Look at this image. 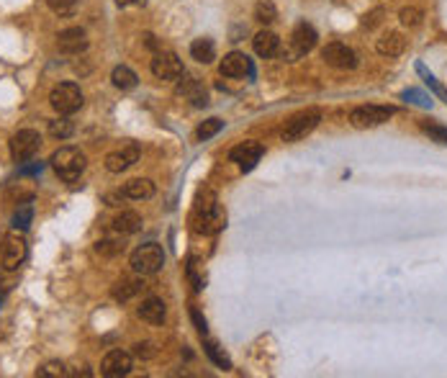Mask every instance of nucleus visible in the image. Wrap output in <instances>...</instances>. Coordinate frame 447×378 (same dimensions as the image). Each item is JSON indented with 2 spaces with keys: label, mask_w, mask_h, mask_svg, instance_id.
Wrapping results in <instances>:
<instances>
[{
  "label": "nucleus",
  "mask_w": 447,
  "mask_h": 378,
  "mask_svg": "<svg viewBox=\"0 0 447 378\" xmlns=\"http://www.w3.org/2000/svg\"><path fill=\"white\" fill-rule=\"evenodd\" d=\"M85 165H88V157H85V152L77 147H60L52 155L54 172H57L62 180H67V183L80 178L82 170H85Z\"/></svg>",
  "instance_id": "f257e3e1"
},
{
  "label": "nucleus",
  "mask_w": 447,
  "mask_h": 378,
  "mask_svg": "<svg viewBox=\"0 0 447 378\" xmlns=\"http://www.w3.org/2000/svg\"><path fill=\"white\" fill-rule=\"evenodd\" d=\"M316 29H313L311 23H306V21H301L293 29V34H291V42H288V46L285 49H280V57H283L285 62H296L298 57H304V54H309L316 46Z\"/></svg>",
  "instance_id": "f03ea898"
},
{
  "label": "nucleus",
  "mask_w": 447,
  "mask_h": 378,
  "mask_svg": "<svg viewBox=\"0 0 447 378\" xmlns=\"http://www.w3.org/2000/svg\"><path fill=\"white\" fill-rule=\"evenodd\" d=\"M49 103L60 116H72L82 108V90L74 82H60L49 93Z\"/></svg>",
  "instance_id": "7ed1b4c3"
},
{
  "label": "nucleus",
  "mask_w": 447,
  "mask_h": 378,
  "mask_svg": "<svg viewBox=\"0 0 447 378\" xmlns=\"http://www.w3.org/2000/svg\"><path fill=\"white\" fill-rule=\"evenodd\" d=\"M164 265V252L155 242H147V245H139L131 252V267L134 273L139 275H155L160 267Z\"/></svg>",
  "instance_id": "20e7f679"
},
{
  "label": "nucleus",
  "mask_w": 447,
  "mask_h": 378,
  "mask_svg": "<svg viewBox=\"0 0 447 378\" xmlns=\"http://www.w3.org/2000/svg\"><path fill=\"white\" fill-rule=\"evenodd\" d=\"M394 106H360L350 113V124L355 129H372V126H380L388 119H394Z\"/></svg>",
  "instance_id": "39448f33"
},
{
  "label": "nucleus",
  "mask_w": 447,
  "mask_h": 378,
  "mask_svg": "<svg viewBox=\"0 0 447 378\" xmlns=\"http://www.w3.org/2000/svg\"><path fill=\"white\" fill-rule=\"evenodd\" d=\"M29 255V247H26V239L18 234V232H11L3 237V247H0V263L6 270H18L23 265V260Z\"/></svg>",
  "instance_id": "423d86ee"
},
{
  "label": "nucleus",
  "mask_w": 447,
  "mask_h": 378,
  "mask_svg": "<svg viewBox=\"0 0 447 378\" xmlns=\"http://www.w3.org/2000/svg\"><path fill=\"white\" fill-rule=\"evenodd\" d=\"M39 147H41V134L37 129H21L11 137V155H13L15 163H26L37 155Z\"/></svg>",
  "instance_id": "0eeeda50"
},
{
  "label": "nucleus",
  "mask_w": 447,
  "mask_h": 378,
  "mask_svg": "<svg viewBox=\"0 0 447 378\" xmlns=\"http://www.w3.org/2000/svg\"><path fill=\"white\" fill-rule=\"evenodd\" d=\"M321 121V113L319 111H304L293 116L283 129V141H298L304 139L306 134H311Z\"/></svg>",
  "instance_id": "6e6552de"
},
{
  "label": "nucleus",
  "mask_w": 447,
  "mask_h": 378,
  "mask_svg": "<svg viewBox=\"0 0 447 378\" xmlns=\"http://www.w3.org/2000/svg\"><path fill=\"white\" fill-rule=\"evenodd\" d=\"M321 60L327 62L329 67H337V70H352L358 65V54L342 42H332V44L321 49Z\"/></svg>",
  "instance_id": "1a4fd4ad"
},
{
  "label": "nucleus",
  "mask_w": 447,
  "mask_h": 378,
  "mask_svg": "<svg viewBox=\"0 0 447 378\" xmlns=\"http://www.w3.org/2000/svg\"><path fill=\"white\" fill-rule=\"evenodd\" d=\"M186 73L183 70V62L175 52H157L155 60H152V75L157 80H178L180 75Z\"/></svg>",
  "instance_id": "9d476101"
},
{
  "label": "nucleus",
  "mask_w": 447,
  "mask_h": 378,
  "mask_svg": "<svg viewBox=\"0 0 447 378\" xmlns=\"http://www.w3.org/2000/svg\"><path fill=\"white\" fill-rule=\"evenodd\" d=\"M226 227V214L221 208H206V211H195L193 214V229L198 234H219Z\"/></svg>",
  "instance_id": "9b49d317"
},
{
  "label": "nucleus",
  "mask_w": 447,
  "mask_h": 378,
  "mask_svg": "<svg viewBox=\"0 0 447 378\" xmlns=\"http://www.w3.org/2000/svg\"><path fill=\"white\" fill-rule=\"evenodd\" d=\"M131 365H134L131 353H127V350H111V353L103 358V363H101V373L108 378H119V376H127V373L131 371Z\"/></svg>",
  "instance_id": "f8f14e48"
},
{
  "label": "nucleus",
  "mask_w": 447,
  "mask_h": 378,
  "mask_svg": "<svg viewBox=\"0 0 447 378\" xmlns=\"http://www.w3.org/2000/svg\"><path fill=\"white\" fill-rule=\"evenodd\" d=\"M139 155H142V149L136 147L134 141H131V144H124L121 149H116V152H111V155L105 157V170H108V172L129 170V168H131V165L139 160Z\"/></svg>",
  "instance_id": "ddd939ff"
},
{
  "label": "nucleus",
  "mask_w": 447,
  "mask_h": 378,
  "mask_svg": "<svg viewBox=\"0 0 447 378\" xmlns=\"http://www.w3.org/2000/svg\"><path fill=\"white\" fill-rule=\"evenodd\" d=\"M265 155V149H262L260 141H245V144H239V147L231 149V163H237L242 170H252L254 165L260 163V157Z\"/></svg>",
  "instance_id": "4468645a"
},
{
  "label": "nucleus",
  "mask_w": 447,
  "mask_h": 378,
  "mask_svg": "<svg viewBox=\"0 0 447 378\" xmlns=\"http://www.w3.org/2000/svg\"><path fill=\"white\" fill-rule=\"evenodd\" d=\"M224 77H245V75H252V62L250 57L242 52H229L219 65Z\"/></svg>",
  "instance_id": "2eb2a0df"
},
{
  "label": "nucleus",
  "mask_w": 447,
  "mask_h": 378,
  "mask_svg": "<svg viewBox=\"0 0 447 378\" xmlns=\"http://www.w3.org/2000/svg\"><path fill=\"white\" fill-rule=\"evenodd\" d=\"M178 93L180 96H186L188 101H190V103L193 106H198V108H201V106H209V93H206V88H203L201 82L195 80V77H190V75H180L178 77Z\"/></svg>",
  "instance_id": "dca6fc26"
},
{
  "label": "nucleus",
  "mask_w": 447,
  "mask_h": 378,
  "mask_svg": "<svg viewBox=\"0 0 447 378\" xmlns=\"http://www.w3.org/2000/svg\"><path fill=\"white\" fill-rule=\"evenodd\" d=\"M57 46H60V52L65 54H80L88 49V37H85L82 29H65L60 31V37H57Z\"/></svg>",
  "instance_id": "f3484780"
},
{
  "label": "nucleus",
  "mask_w": 447,
  "mask_h": 378,
  "mask_svg": "<svg viewBox=\"0 0 447 378\" xmlns=\"http://www.w3.org/2000/svg\"><path fill=\"white\" fill-rule=\"evenodd\" d=\"M252 44H254V52L260 54V57H276L278 52H280V39H278L276 31H270V29H262L254 34L252 39Z\"/></svg>",
  "instance_id": "a211bd4d"
},
{
  "label": "nucleus",
  "mask_w": 447,
  "mask_h": 378,
  "mask_svg": "<svg viewBox=\"0 0 447 378\" xmlns=\"http://www.w3.org/2000/svg\"><path fill=\"white\" fill-rule=\"evenodd\" d=\"M375 49H378V54H383V57H399V54H403V49H406V39H403L399 31H388V34H383V37L378 39Z\"/></svg>",
  "instance_id": "6ab92c4d"
},
{
  "label": "nucleus",
  "mask_w": 447,
  "mask_h": 378,
  "mask_svg": "<svg viewBox=\"0 0 447 378\" xmlns=\"http://www.w3.org/2000/svg\"><path fill=\"white\" fill-rule=\"evenodd\" d=\"M136 314L144 319V322H149V325H162L164 322V314H167V309H164V301L162 298H144L142 306L136 309Z\"/></svg>",
  "instance_id": "aec40b11"
},
{
  "label": "nucleus",
  "mask_w": 447,
  "mask_h": 378,
  "mask_svg": "<svg viewBox=\"0 0 447 378\" xmlns=\"http://www.w3.org/2000/svg\"><path fill=\"white\" fill-rule=\"evenodd\" d=\"M124 196L131 201H147L155 196V183L149 178H134L124 186Z\"/></svg>",
  "instance_id": "412c9836"
},
{
  "label": "nucleus",
  "mask_w": 447,
  "mask_h": 378,
  "mask_svg": "<svg viewBox=\"0 0 447 378\" xmlns=\"http://www.w3.org/2000/svg\"><path fill=\"white\" fill-rule=\"evenodd\" d=\"M190 57H193L195 62H201V65H211V62L216 60V46H214V42L206 37L193 39V44H190Z\"/></svg>",
  "instance_id": "4be33fe9"
},
{
  "label": "nucleus",
  "mask_w": 447,
  "mask_h": 378,
  "mask_svg": "<svg viewBox=\"0 0 447 378\" xmlns=\"http://www.w3.org/2000/svg\"><path fill=\"white\" fill-rule=\"evenodd\" d=\"M142 289H144V283L139 281V278H121V281L113 286L111 294H113V298H116V301H121V304H124V301H129V298H134Z\"/></svg>",
  "instance_id": "5701e85b"
},
{
  "label": "nucleus",
  "mask_w": 447,
  "mask_h": 378,
  "mask_svg": "<svg viewBox=\"0 0 447 378\" xmlns=\"http://www.w3.org/2000/svg\"><path fill=\"white\" fill-rule=\"evenodd\" d=\"M113 229L119 234H134V232L142 229V216L136 211H121L116 219H113Z\"/></svg>",
  "instance_id": "b1692460"
},
{
  "label": "nucleus",
  "mask_w": 447,
  "mask_h": 378,
  "mask_svg": "<svg viewBox=\"0 0 447 378\" xmlns=\"http://www.w3.org/2000/svg\"><path fill=\"white\" fill-rule=\"evenodd\" d=\"M111 80L119 90H131V88H136V80H139V77H136V73L131 67L119 65V67H113Z\"/></svg>",
  "instance_id": "393cba45"
},
{
  "label": "nucleus",
  "mask_w": 447,
  "mask_h": 378,
  "mask_svg": "<svg viewBox=\"0 0 447 378\" xmlns=\"http://www.w3.org/2000/svg\"><path fill=\"white\" fill-rule=\"evenodd\" d=\"M278 18V11L276 6L270 3V0H260L257 6H254V21L262 23V26H270V23Z\"/></svg>",
  "instance_id": "a878e982"
},
{
  "label": "nucleus",
  "mask_w": 447,
  "mask_h": 378,
  "mask_svg": "<svg viewBox=\"0 0 447 378\" xmlns=\"http://www.w3.org/2000/svg\"><path fill=\"white\" fill-rule=\"evenodd\" d=\"M46 6H49L52 13L60 15V18H70V15L77 13L80 3H77V0H46Z\"/></svg>",
  "instance_id": "bb28decb"
},
{
  "label": "nucleus",
  "mask_w": 447,
  "mask_h": 378,
  "mask_svg": "<svg viewBox=\"0 0 447 378\" xmlns=\"http://www.w3.org/2000/svg\"><path fill=\"white\" fill-rule=\"evenodd\" d=\"M49 134L54 139H70L74 134V124L70 119H65V116H60V119L49 121Z\"/></svg>",
  "instance_id": "cd10ccee"
},
{
  "label": "nucleus",
  "mask_w": 447,
  "mask_h": 378,
  "mask_svg": "<svg viewBox=\"0 0 447 378\" xmlns=\"http://www.w3.org/2000/svg\"><path fill=\"white\" fill-rule=\"evenodd\" d=\"M221 126H224V121L216 119V116H214V119H206L198 129H195V137H198V139H211V137H216V134L221 132Z\"/></svg>",
  "instance_id": "c85d7f7f"
},
{
  "label": "nucleus",
  "mask_w": 447,
  "mask_h": 378,
  "mask_svg": "<svg viewBox=\"0 0 447 378\" xmlns=\"http://www.w3.org/2000/svg\"><path fill=\"white\" fill-rule=\"evenodd\" d=\"M37 376L39 378H62V376H67V368H65V363H60V360H49V363H44L39 368Z\"/></svg>",
  "instance_id": "c756f323"
},
{
  "label": "nucleus",
  "mask_w": 447,
  "mask_h": 378,
  "mask_svg": "<svg viewBox=\"0 0 447 378\" xmlns=\"http://www.w3.org/2000/svg\"><path fill=\"white\" fill-rule=\"evenodd\" d=\"M96 250L101 252V255H105V258H113V255H121V252H124V242H119V239H101L96 245Z\"/></svg>",
  "instance_id": "7c9ffc66"
},
{
  "label": "nucleus",
  "mask_w": 447,
  "mask_h": 378,
  "mask_svg": "<svg viewBox=\"0 0 447 378\" xmlns=\"http://www.w3.org/2000/svg\"><path fill=\"white\" fill-rule=\"evenodd\" d=\"M31 216H34V208H31V203H23V206L18 208V211H15V216H13L15 229H29Z\"/></svg>",
  "instance_id": "2f4dec72"
},
{
  "label": "nucleus",
  "mask_w": 447,
  "mask_h": 378,
  "mask_svg": "<svg viewBox=\"0 0 447 378\" xmlns=\"http://www.w3.org/2000/svg\"><path fill=\"white\" fill-rule=\"evenodd\" d=\"M399 18H401L403 26H419V23H422V18H425V13H422L419 8H401Z\"/></svg>",
  "instance_id": "473e14b6"
},
{
  "label": "nucleus",
  "mask_w": 447,
  "mask_h": 378,
  "mask_svg": "<svg viewBox=\"0 0 447 378\" xmlns=\"http://www.w3.org/2000/svg\"><path fill=\"white\" fill-rule=\"evenodd\" d=\"M206 353H209V358L219 365V368H231L229 358H226V355L221 353V350H219L216 342H206Z\"/></svg>",
  "instance_id": "72a5a7b5"
},
{
  "label": "nucleus",
  "mask_w": 447,
  "mask_h": 378,
  "mask_svg": "<svg viewBox=\"0 0 447 378\" xmlns=\"http://www.w3.org/2000/svg\"><path fill=\"white\" fill-rule=\"evenodd\" d=\"M383 15H386V11H383V8H372L370 13L363 15V26H365V29H375V26H380V23H383Z\"/></svg>",
  "instance_id": "f704fd0d"
},
{
  "label": "nucleus",
  "mask_w": 447,
  "mask_h": 378,
  "mask_svg": "<svg viewBox=\"0 0 447 378\" xmlns=\"http://www.w3.org/2000/svg\"><path fill=\"white\" fill-rule=\"evenodd\" d=\"M216 206V196L211 191H201L198 193V199H195V211H206V208H214Z\"/></svg>",
  "instance_id": "c9c22d12"
},
{
  "label": "nucleus",
  "mask_w": 447,
  "mask_h": 378,
  "mask_svg": "<svg viewBox=\"0 0 447 378\" xmlns=\"http://www.w3.org/2000/svg\"><path fill=\"white\" fill-rule=\"evenodd\" d=\"M422 132L429 134L434 141H440V144H447V129H442V126L437 124H422Z\"/></svg>",
  "instance_id": "e433bc0d"
},
{
  "label": "nucleus",
  "mask_w": 447,
  "mask_h": 378,
  "mask_svg": "<svg viewBox=\"0 0 447 378\" xmlns=\"http://www.w3.org/2000/svg\"><path fill=\"white\" fill-rule=\"evenodd\" d=\"M134 355H136V358H142V360H149V358H155V355H157L155 342H136V345H134Z\"/></svg>",
  "instance_id": "4c0bfd02"
},
{
  "label": "nucleus",
  "mask_w": 447,
  "mask_h": 378,
  "mask_svg": "<svg viewBox=\"0 0 447 378\" xmlns=\"http://www.w3.org/2000/svg\"><path fill=\"white\" fill-rule=\"evenodd\" d=\"M419 73L425 75V80H427V85H432V88H434V93H437V96H440V98H442V101H445V103H447V90H445V88H442L440 82L434 80V75H429V73H427V70H425V67H422V65H419Z\"/></svg>",
  "instance_id": "58836bf2"
},
{
  "label": "nucleus",
  "mask_w": 447,
  "mask_h": 378,
  "mask_svg": "<svg viewBox=\"0 0 447 378\" xmlns=\"http://www.w3.org/2000/svg\"><path fill=\"white\" fill-rule=\"evenodd\" d=\"M190 317H193V322H195V329H198L201 334H206V329H209V327H206V319L198 314V309H190Z\"/></svg>",
  "instance_id": "ea45409f"
},
{
  "label": "nucleus",
  "mask_w": 447,
  "mask_h": 378,
  "mask_svg": "<svg viewBox=\"0 0 447 378\" xmlns=\"http://www.w3.org/2000/svg\"><path fill=\"white\" fill-rule=\"evenodd\" d=\"M147 0H116V6L119 8H129V6H144Z\"/></svg>",
  "instance_id": "a19ab883"
},
{
  "label": "nucleus",
  "mask_w": 447,
  "mask_h": 378,
  "mask_svg": "<svg viewBox=\"0 0 447 378\" xmlns=\"http://www.w3.org/2000/svg\"><path fill=\"white\" fill-rule=\"evenodd\" d=\"M144 39H147V46H149V49H155V46H157L155 37H152V34H147V37H144Z\"/></svg>",
  "instance_id": "79ce46f5"
}]
</instances>
